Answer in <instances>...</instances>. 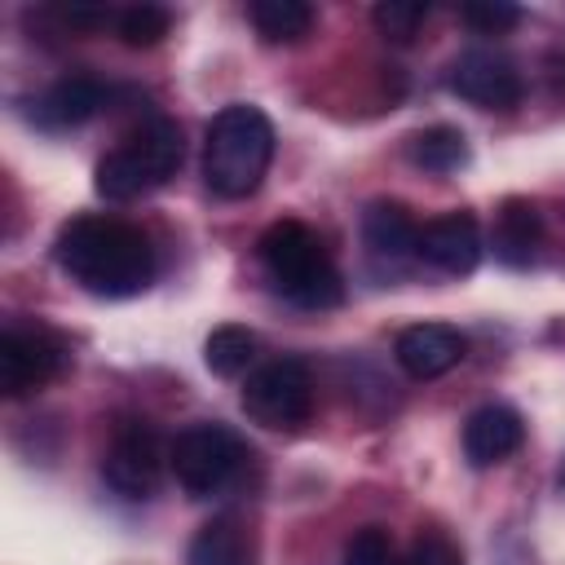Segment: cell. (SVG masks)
<instances>
[{"label":"cell","instance_id":"obj_1","mask_svg":"<svg viewBox=\"0 0 565 565\" xmlns=\"http://www.w3.org/2000/svg\"><path fill=\"white\" fill-rule=\"evenodd\" d=\"M53 260L93 296L124 300L150 287L154 278V247L150 238L119 221V216H75L57 230Z\"/></svg>","mask_w":565,"mask_h":565},{"label":"cell","instance_id":"obj_2","mask_svg":"<svg viewBox=\"0 0 565 565\" xmlns=\"http://www.w3.org/2000/svg\"><path fill=\"white\" fill-rule=\"evenodd\" d=\"M274 159V124L260 106L234 102L212 115L203 137V181L221 199H247Z\"/></svg>","mask_w":565,"mask_h":565},{"label":"cell","instance_id":"obj_3","mask_svg":"<svg viewBox=\"0 0 565 565\" xmlns=\"http://www.w3.org/2000/svg\"><path fill=\"white\" fill-rule=\"evenodd\" d=\"M260 269L274 291L300 309H335L344 300V282L335 260L327 256L322 238L305 221H274L256 243Z\"/></svg>","mask_w":565,"mask_h":565},{"label":"cell","instance_id":"obj_4","mask_svg":"<svg viewBox=\"0 0 565 565\" xmlns=\"http://www.w3.org/2000/svg\"><path fill=\"white\" fill-rule=\"evenodd\" d=\"M181 159H185L181 124L168 119V115H150L146 124H137V128L97 163L93 190H97L106 203L141 199V194L168 185V181L177 177Z\"/></svg>","mask_w":565,"mask_h":565},{"label":"cell","instance_id":"obj_5","mask_svg":"<svg viewBox=\"0 0 565 565\" xmlns=\"http://www.w3.org/2000/svg\"><path fill=\"white\" fill-rule=\"evenodd\" d=\"M243 459H247V450H243L238 433L225 424H207V419L181 428L177 441L168 446V468L190 499H207V494L225 490L234 481V472L243 468Z\"/></svg>","mask_w":565,"mask_h":565},{"label":"cell","instance_id":"obj_6","mask_svg":"<svg viewBox=\"0 0 565 565\" xmlns=\"http://www.w3.org/2000/svg\"><path fill=\"white\" fill-rule=\"evenodd\" d=\"M238 402L260 428H300L313 415V375L300 358H274L243 380Z\"/></svg>","mask_w":565,"mask_h":565},{"label":"cell","instance_id":"obj_7","mask_svg":"<svg viewBox=\"0 0 565 565\" xmlns=\"http://www.w3.org/2000/svg\"><path fill=\"white\" fill-rule=\"evenodd\" d=\"M163 463H168V450L154 433V424L146 419H119L110 441H106V455H102V481L128 499V503H141L159 490L163 481Z\"/></svg>","mask_w":565,"mask_h":565},{"label":"cell","instance_id":"obj_8","mask_svg":"<svg viewBox=\"0 0 565 565\" xmlns=\"http://www.w3.org/2000/svg\"><path fill=\"white\" fill-rule=\"evenodd\" d=\"M66 362V349L53 331L44 327H4L0 331V388L9 397H22V393H35L44 388Z\"/></svg>","mask_w":565,"mask_h":565},{"label":"cell","instance_id":"obj_9","mask_svg":"<svg viewBox=\"0 0 565 565\" xmlns=\"http://www.w3.org/2000/svg\"><path fill=\"white\" fill-rule=\"evenodd\" d=\"M446 88L481 110H508L521 102V71L494 49H468L446 66Z\"/></svg>","mask_w":565,"mask_h":565},{"label":"cell","instance_id":"obj_10","mask_svg":"<svg viewBox=\"0 0 565 565\" xmlns=\"http://www.w3.org/2000/svg\"><path fill=\"white\" fill-rule=\"evenodd\" d=\"M362 247L375 274L397 278L419 260V225L411 221V212L402 203L375 199L362 212Z\"/></svg>","mask_w":565,"mask_h":565},{"label":"cell","instance_id":"obj_11","mask_svg":"<svg viewBox=\"0 0 565 565\" xmlns=\"http://www.w3.org/2000/svg\"><path fill=\"white\" fill-rule=\"evenodd\" d=\"M419 260L450 274V278H463L477 269L481 260V230H477V216L472 212H441L433 221L419 225Z\"/></svg>","mask_w":565,"mask_h":565},{"label":"cell","instance_id":"obj_12","mask_svg":"<svg viewBox=\"0 0 565 565\" xmlns=\"http://www.w3.org/2000/svg\"><path fill=\"white\" fill-rule=\"evenodd\" d=\"M106 102H110V88L102 79H93V75H62V79H53L31 102V119L44 132H66V128L88 124Z\"/></svg>","mask_w":565,"mask_h":565},{"label":"cell","instance_id":"obj_13","mask_svg":"<svg viewBox=\"0 0 565 565\" xmlns=\"http://www.w3.org/2000/svg\"><path fill=\"white\" fill-rule=\"evenodd\" d=\"M463 335L446 322H415L397 335L393 358L411 380H437L446 371H455L463 362Z\"/></svg>","mask_w":565,"mask_h":565},{"label":"cell","instance_id":"obj_14","mask_svg":"<svg viewBox=\"0 0 565 565\" xmlns=\"http://www.w3.org/2000/svg\"><path fill=\"white\" fill-rule=\"evenodd\" d=\"M521 441H525V419L503 402L477 406L463 419V455H468L472 468L503 463L512 450H521Z\"/></svg>","mask_w":565,"mask_h":565},{"label":"cell","instance_id":"obj_15","mask_svg":"<svg viewBox=\"0 0 565 565\" xmlns=\"http://www.w3.org/2000/svg\"><path fill=\"white\" fill-rule=\"evenodd\" d=\"M185 565H256V543L238 516H212L194 530Z\"/></svg>","mask_w":565,"mask_h":565},{"label":"cell","instance_id":"obj_16","mask_svg":"<svg viewBox=\"0 0 565 565\" xmlns=\"http://www.w3.org/2000/svg\"><path fill=\"white\" fill-rule=\"evenodd\" d=\"M494 256L508 265V269H525L539 252V238H543V221H539V207L530 199H508L494 216Z\"/></svg>","mask_w":565,"mask_h":565},{"label":"cell","instance_id":"obj_17","mask_svg":"<svg viewBox=\"0 0 565 565\" xmlns=\"http://www.w3.org/2000/svg\"><path fill=\"white\" fill-rule=\"evenodd\" d=\"M247 18H252V26H256L260 40H269V44H296L313 26V4H305V0H252L247 4Z\"/></svg>","mask_w":565,"mask_h":565},{"label":"cell","instance_id":"obj_18","mask_svg":"<svg viewBox=\"0 0 565 565\" xmlns=\"http://www.w3.org/2000/svg\"><path fill=\"white\" fill-rule=\"evenodd\" d=\"M406 159L424 172H455L468 163V141L459 128L450 124H433V128H419L406 137Z\"/></svg>","mask_w":565,"mask_h":565},{"label":"cell","instance_id":"obj_19","mask_svg":"<svg viewBox=\"0 0 565 565\" xmlns=\"http://www.w3.org/2000/svg\"><path fill=\"white\" fill-rule=\"evenodd\" d=\"M252 358H256V335H252L247 327H238V322H221V327H212V335L203 340V362H207V371L221 375V380L243 375V371L252 366Z\"/></svg>","mask_w":565,"mask_h":565},{"label":"cell","instance_id":"obj_20","mask_svg":"<svg viewBox=\"0 0 565 565\" xmlns=\"http://www.w3.org/2000/svg\"><path fill=\"white\" fill-rule=\"evenodd\" d=\"M168 31H172V13H168L163 4H128V9H119V18H115V35H119L128 49H150V44H159Z\"/></svg>","mask_w":565,"mask_h":565},{"label":"cell","instance_id":"obj_21","mask_svg":"<svg viewBox=\"0 0 565 565\" xmlns=\"http://www.w3.org/2000/svg\"><path fill=\"white\" fill-rule=\"evenodd\" d=\"M424 18H428V4H424V0H380V4L371 9L375 31H380L384 40H393V44H411V40L419 35Z\"/></svg>","mask_w":565,"mask_h":565},{"label":"cell","instance_id":"obj_22","mask_svg":"<svg viewBox=\"0 0 565 565\" xmlns=\"http://www.w3.org/2000/svg\"><path fill=\"white\" fill-rule=\"evenodd\" d=\"M340 565H397V543H393V534L384 525H362L344 543Z\"/></svg>","mask_w":565,"mask_h":565},{"label":"cell","instance_id":"obj_23","mask_svg":"<svg viewBox=\"0 0 565 565\" xmlns=\"http://www.w3.org/2000/svg\"><path fill=\"white\" fill-rule=\"evenodd\" d=\"M397 565H463V552H459V543H455L450 534L424 530V534L397 556Z\"/></svg>","mask_w":565,"mask_h":565},{"label":"cell","instance_id":"obj_24","mask_svg":"<svg viewBox=\"0 0 565 565\" xmlns=\"http://www.w3.org/2000/svg\"><path fill=\"white\" fill-rule=\"evenodd\" d=\"M459 18L477 31V35H503L521 22V9L516 4H503V0H472L459 9Z\"/></svg>","mask_w":565,"mask_h":565},{"label":"cell","instance_id":"obj_25","mask_svg":"<svg viewBox=\"0 0 565 565\" xmlns=\"http://www.w3.org/2000/svg\"><path fill=\"white\" fill-rule=\"evenodd\" d=\"M561 490H565V468H561Z\"/></svg>","mask_w":565,"mask_h":565}]
</instances>
